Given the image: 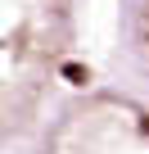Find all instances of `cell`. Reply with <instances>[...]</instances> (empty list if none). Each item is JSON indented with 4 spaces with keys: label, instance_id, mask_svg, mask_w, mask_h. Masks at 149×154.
Returning a JSON list of instances; mask_svg holds the SVG:
<instances>
[{
    "label": "cell",
    "instance_id": "cell-1",
    "mask_svg": "<svg viewBox=\"0 0 149 154\" xmlns=\"http://www.w3.org/2000/svg\"><path fill=\"white\" fill-rule=\"evenodd\" d=\"M82 36L86 0H0V154H23L82 77Z\"/></svg>",
    "mask_w": 149,
    "mask_h": 154
},
{
    "label": "cell",
    "instance_id": "cell-2",
    "mask_svg": "<svg viewBox=\"0 0 149 154\" xmlns=\"http://www.w3.org/2000/svg\"><path fill=\"white\" fill-rule=\"evenodd\" d=\"M23 154H149V91L131 77H77L36 122Z\"/></svg>",
    "mask_w": 149,
    "mask_h": 154
},
{
    "label": "cell",
    "instance_id": "cell-3",
    "mask_svg": "<svg viewBox=\"0 0 149 154\" xmlns=\"http://www.w3.org/2000/svg\"><path fill=\"white\" fill-rule=\"evenodd\" d=\"M113 27L127 77L149 91V0H113Z\"/></svg>",
    "mask_w": 149,
    "mask_h": 154
}]
</instances>
